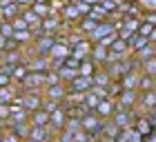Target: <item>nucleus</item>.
<instances>
[{
  "label": "nucleus",
  "mask_w": 156,
  "mask_h": 142,
  "mask_svg": "<svg viewBox=\"0 0 156 142\" xmlns=\"http://www.w3.org/2000/svg\"><path fill=\"white\" fill-rule=\"evenodd\" d=\"M80 127H83V131H87L89 136H98V133L103 131V127H105V120L98 116L96 111H89L87 116H85L83 120H80Z\"/></svg>",
  "instance_id": "obj_1"
},
{
  "label": "nucleus",
  "mask_w": 156,
  "mask_h": 142,
  "mask_svg": "<svg viewBox=\"0 0 156 142\" xmlns=\"http://www.w3.org/2000/svg\"><path fill=\"white\" fill-rule=\"evenodd\" d=\"M140 22H143V18H132V16H125V18H123V22H120V27H118V36L132 42V38L138 33Z\"/></svg>",
  "instance_id": "obj_2"
},
{
  "label": "nucleus",
  "mask_w": 156,
  "mask_h": 142,
  "mask_svg": "<svg viewBox=\"0 0 156 142\" xmlns=\"http://www.w3.org/2000/svg\"><path fill=\"white\" fill-rule=\"evenodd\" d=\"M38 56H49L51 47L56 45V33H36V40L31 42Z\"/></svg>",
  "instance_id": "obj_3"
},
{
  "label": "nucleus",
  "mask_w": 156,
  "mask_h": 142,
  "mask_svg": "<svg viewBox=\"0 0 156 142\" xmlns=\"http://www.w3.org/2000/svg\"><path fill=\"white\" fill-rule=\"evenodd\" d=\"M67 56H72V47H69L67 42L56 40V45L51 47V51H49V58H51V62H54V69L62 67V60H65Z\"/></svg>",
  "instance_id": "obj_4"
},
{
  "label": "nucleus",
  "mask_w": 156,
  "mask_h": 142,
  "mask_svg": "<svg viewBox=\"0 0 156 142\" xmlns=\"http://www.w3.org/2000/svg\"><path fill=\"white\" fill-rule=\"evenodd\" d=\"M23 91H42L45 89V71H29V76L23 80Z\"/></svg>",
  "instance_id": "obj_5"
},
{
  "label": "nucleus",
  "mask_w": 156,
  "mask_h": 142,
  "mask_svg": "<svg viewBox=\"0 0 156 142\" xmlns=\"http://www.w3.org/2000/svg\"><path fill=\"white\" fill-rule=\"evenodd\" d=\"M23 104L27 111H38L45 104V93L42 91H23Z\"/></svg>",
  "instance_id": "obj_6"
},
{
  "label": "nucleus",
  "mask_w": 156,
  "mask_h": 142,
  "mask_svg": "<svg viewBox=\"0 0 156 142\" xmlns=\"http://www.w3.org/2000/svg\"><path fill=\"white\" fill-rule=\"evenodd\" d=\"M67 120H69V116H67V109L60 104L56 111H51V120H49V129H51V131L56 133V136H58V133H60L62 129H65Z\"/></svg>",
  "instance_id": "obj_7"
},
{
  "label": "nucleus",
  "mask_w": 156,
  "mask_h": 142,
  "mask_svg": "<svg viewBox=\"0 0 156 142\" xmlns=\"http://www.w3.org/2000/svg\"><path fill=\"white\" fill-rule=\"evenodd\" d=\"M65 27V20L60 18V13H51V16L42 18L40 22V33H58Z\"/></svg>",
  "instance_id": "obj_8"
},
{
  "label": "nucleus",
  "mask_w": 156,
  "mask_h": 142,
  "mask_svg": "<svg viewBox=\"0 0 156 142\" xmlns=\"http://www.w3.org/2000/svg\"><path fill=\"white\" fill-rule=\"evenodd\" d=\"M134 129H136L140 136H143L145 140L147 138H152L156 129H154V124H152V120H150V113H143V116H136V120H134Z\"/></svg>",
  "instance_id": "obj_9"
},
{
  "label": "nucleus",
  "mask_w": 156,
  "mask_h": 142,
  "mask_svg": "<svg viewBox=\"0 0 156 142\" xmlns=\"http://www.w3.org/2000/svg\"><path fill=\"white\" fill-rule=\"evenodd\" d=\"M116 109H118V102L114 100V98H103V100L101 102H98V106H96V113H98V116H101L103 120H112V118H114V113H116Z\"/></svg>",
  "instance_id": "obj_10"
},
{
  "label": "nucleus",
  "mask_w": 156,
  "mask_h": 142,
  "mask_svg": "<svg viewBox=\"0 0 156 142\" xmlns=\"http://www.w3.org/2000/svg\"><path fill=\"white\" fill-rule=\"evenodd\" d=\"M114 122L120 127V129H129V127H134V120H136V113H134V109H116L114 113Z\"/></svg>",
  "instance_id": "obj_11"
},
{
  "label": "nucleus",
  "mask_w": 156,
  "mask_h": 142,
  "mask_svg": "<svg viewBox=\"0 0 156 142\" xmlns=\"http://www.w3.org/2000/svg\"><path fill=\"white\" fill-rule=\"evenodd\" d=\"M112 31H118V29H116V25L112 22V20H103V22H98V27L87 36V38H89L91 42H101L105 36H109Z\"/></svg>",
  "instance_id": "obj_12"
},
{
  "label": "nucleus",
  "mask_w": 156,
  "mask_h": 142,
  "mask_svg": "<svg viewBox=\"0 0 156 142\" xmlns=\"http://www.w3.org/2000/svg\"><path fill=\"white\" fill-rule=\"evenodd\" d=\"M120 109H134L138 104V89H123V93L116 98Z\"/></svg>",
  "instance_id": "obj_13"
},
{
  "label": "nucleus",
  "mask_w": 156,
  "mask_h": 142,
  "mask_svg": "<svg viewBox=\"0 0 156 142\" xmlns=\"http://www.w3.org/2000/svg\"><path fill=\"white\" fill-rule=\"evenodd\" d=\"M42 93H45V98H49V100H56V102H62L67 98L69 93V89H67V84H51V87H45L42 89Z\"/></svg>",
  "instance_id": "obj_14"
},
{
  "label": "nucleus",
  "mask_w": 156,
  "mask_h": 142,
  "mask_svg": "<svg viewBox=\"0 0 156 142\" xmlns=\"http://www.w3.org/2000/svg\"><path fill=\"white\" fill-rule=\"evenodd\" d=\"M60 18L65 20V25H69V27H76V25H78V20L83 18V13L78 11V7L74 5V0H72V2H69V5L65 7V9L60 11Z\"/></svg>",
  "instance_id": "obj_15"
},
{
  "label": "nucleus",
  "mask_w": 156,
  "mask_h": 142,
  "mask_svg": "<svg viewBox=\"0 0 156 142\" xmlns=\"http://www.w3.org/2000/svg\"><path fill=\"white\" fill-rule=\"evenodd\" d=\"M89 58L94 60L98 67H105V65H107V60H109V47L96 42V45L91 47V56H89Z\"/></svg>",
  "instance_id": "obj_16"
},
{
  "label": "nucleus",
  "mask_w": 156,
  "mask_h": 142,
  "mask_svg": "<svg viewBox=\"0 0 156 142\" xmlns=\"http://www.w3.org/2000/svg\"><path fill=\"white\" fill-rule=\"evenodd\" d=\"M140 76H143V71H140V67H132L127 73L123 76V87L125 89H138V84H140Z\"/></svg>",
  "instance_id": "obj_17"
},
{
  "label": "nucleus",
  "mask_w": 156,
  "mask_h": 142,
  "mask_svg": "<svg viewBox=\"0 0 156 142\" xmlns=\"http://www.w3.org/2000/svg\"><path fill=\"white\" fill-rule=\"evenodd\" d=\"M91 47H94V42H91L89 38H83L80 42H76V45L72 47V56H76L78 60H85L91 56Z\"/></svg>",
  "instance_id": "obj_18"
},
{
  "label": "nucleus",
  "mask_w": 156,
  "mask_h": 142,
  "mask_svg": "<svg viewBox=\"0 0 156 142\" xmlns=\"http://www.w3.org/2000/svg\"><path fill=\"white\" fill-rule=\"evenodd\" d=\"M98 22H103V20H98V18L94 16V13H89V16H83L80 20H78L76 29L80 31V33H85V36H89V33L98 27Z\"/></svg>",
  "instance_id": "obj_19"
},
{
  "label": "nucleus",
  "mask_w": 156,
  "mask_h": 142,
  "mask_svg": "<svg viewBox=\"0 0 156 142\" xmlns=\"http://www.w3.org/2000/svg\"><path fill=\"white\" fill-rule=\"evenodd\" d=\"M27 65H29L31 71H49L54 67V62H51L49 56H34V58L27 60Z\"/></svg>",
  "instance_id": "obj_20"
},
{
  "label": "nucleus",
  "mask_w": 156,
  "mask_h": 142,
  "mask_svg": "<svg viewBox=\"0 0 156 142\" xmlns=\"http://www.w3.org/2000/svg\"><path fill=\"white\" fill-rule=\"evenodd\" d=\"M91 87H94V78H85V76H76L74 80L67 84L69 91H83V93H87Z\"/></svg>",
  "instance_id": "obj_21"
},
{
  "label": "nucleus",
  "mask_w": 156,
  "mask_h": 142,
  "mask_svg": "<svg viewBox=\"0 0 156 142\" xmlns=\"http://www.w3.org/2000/svg\"><path fill=\"white\" fill-rule=\"evenodd\" d=\"M20 16L25 18V22L29 25V29H31L34 33H40V22H42V18H40L38 13L31 9V7H27V9H23V13H20Z\"/></svg>",
  "instance_id": "obj_22"
},
{
  "label": "nucleus",
  "mask_w": 156,
  "mask_h": 142,
  "mask_svg": "<svg viewBox=\"0 0 156 142\" xmlns=\"http://www.w3.org/2000/svg\"><path fill=\"white\" fill-rule=\"evenodd\" d=\"M54 138V131L49 127H34L31 124V131H29V140L34 142H49Z\"/></svg>",
  "instance_id": "obj_23"
},
{
  "label": "nucleus",
  "mask_w": 156,
  "mask_h": 142,
  "mask_svg": "<svg viewBox=\"0 0 156 142\" xmlns=\"http://www.w3.org/2000/svg\"><path fill=\"white\" fill-rule=\"evenodd\" d=\"M49 120H51V113H49L45 106L38 109V111H31L29 113V122L34 127H49Z\"/></svg>",
  "instance_id": "obj_24"
},
{
  "label": "nucleus",
  "mask_w": 156,
  "mask_h": 142,
  "mask_svg": "<svg viewBox=\"0 0 156 142\" xmlns=\"http://www.w3.org/2000/svg\"><path fill=\"white\" fill-rule=\"evenodd\" d=\"M138 104L145 106V111L150 113L152 109H156V89L150 91H138Z\"/></svg>",
  "instance_id": "obj_25"
},
{
  "label": "nucleus",
  "mask_w": 156,
  "mask_h": 142,
  "mask_svg": "<svg viewBox=\"0 0 156 142\" xmlns=\"http://www.w3.org/2000/svg\"><path fill=\"white\" fill-rule=\"evenodd\" d=\"M143 140L145 138L140 136L134 127H129V129H120V133L116 136V142H143Z\"/></svg>",
  "instance_id": "obj_26"
},
{
  "label": "nucleus",
  "mask_w": 156,
  "mask_h": 142,
  "mask_svg": "<svg viewBox=\"0 0 156 142\" xmlns=\"http://www.w3.org/2000/svg\"><path fill=\"white\" fill-rule=\"evenodd\" d=\"M101 69L96 65L91 58H85V60H80V65H78V76H85V78H94V73Z\"/></svg>",
  "instance_id": "obj_27"
},
{
  "label": "nucleus",
  "mask_w": 156,
  "mask_h": 142,
  "mask_svg": "<svg viewBox=\"0 0 156 142\" xmlns=\"http://www.w3.org/2000/svg\"><path fill=\"white\" fill-rule=\"evenodd\" d=\"M20 62H27V58H25V51L20 49V51H9L7 53L5 51V58H2V65H7V67H16V65H20Z\"/></svg>",
  "instance_id": "obj_28"
},
{
  "label": "nucleus",
  "mask_w": 156,
  "mask_h": 142,
  "mask_svg": "<svg viewBox=\"0 0 156 142\" xmlns=\"http://www.w3.org/2000/svg\"><path fill=\"white\" fill-rule=\"evenodd\" d=\"M20 13H23V7L18 2H11V5H7V7L0 9V20H13V18H18Z\"/></svg>",
  "instance_id": "obj_29"
},
{
  "label": "nucleus",
  "mask_w": 156,
  "mask_h": 142,
  "mask_svg": "<svg viewBox=\"0 0 156 142\" xmlns=\"http://www.w3.org/2000/svg\"><path fill=\"white\" fill-rule=\"evenodd\" d=\"M29 65H27V62H20V65H16L11 69V78H13V84H23V80L27 76H29Z\"/></svg>",
  "instance_id": "obj_30"
},
{
  "label": "nucleus",
  "mask_w": 156,
  "mask_h": 142,
  "mask_svg": "<svg viewBox=\"0 0 156 142\" xmlns=\"http://www.w3.org/2000/svg\"><path fill=\"white\" fill-rule=\"evenodd\" d=\"M112 82H114V78L109 76V71L105 69V67H101V69L94 73V84H96V87H105V89H107Z\"/></svg>",
  "instance_id": "obj_31"
},
{
  "label": "nucleus",
  "mask_w": 156,
  "mask_h": 142,
  "mask_svg": "<svg viewBox=\"0 0 156 142\" xmlns=\"http://www.w3.org/2000/svg\"><path fill=\"white\" fill-rule=\"evenodd\" d=\"M154 56H156V45H154V42H150V45H145L143 49H138V51L134 53V58H136L138 62H145V60L154 58Z\"/></svg>",
  "instance_id": "obj_32"
},
{
  "label": "nucleus",
  "mask_w": 156,
  "mask_h": 142,
  "mask_svg": "<svg viewBox=\"0 0 156 142\" xmlns=\"http://www.w3.org/2000/svg\"><path fill=\"white\" fill-rule=\"evenodd\" d=\"M31 9L36 11L40 18H47V16H51V7H49V0H36V2L31 5Z\"/></svg>",
  "instance_id": "obj_33"
},
{
  "label": "nucleus",
  "mask_w": 156,
  "mask_h": 142,
  "mask_svg": "<svg viewBox=\"0 0 156 142\" xmlns=\"http://www.w3.org/2000/svg\"><path fill=\"white\" fill-rule=\"evenodd\" d=\"M58 76H60V82L62 84H69L78 76V69H69V67L62 65V67H58Z\"/></svg>",
  "instance_id": "obj_34"
},
{
  "label": "nucleus",
  "mask_w": 156,
  "mask_h": 142,
  "mask_svg": "<svg viewBox=\"0 0 156 142\" xmlns=\"http://www.w3.org/2000/svg\"><path fill=\"white\" fill-rule=\"evenodd\" d=\"M145 45H150V38L147 36H140V33H136L132 38V42H129V49H132V53H136L138 49H143Z\"/></svg>",
  "instance_id": "obj_35"
},
{
  "label": "nucleus",
  "mask_w": 156,
  "mask_h": 142,
  "mask_svg": "<svg viewBox=\"0 0 156 142\" xmlns=\"http://www.w3.org/2000/svg\"><path fill=\"white\" fill-rule=\"evenodd\" d=\"M150 89H156V76H147V73H143V76H140L138 91H150Z\"/></svg>",
  "instance_id": "obj_36"
},
{
  "label": "nucleus",
  "mask_w": 156,
  "mask_h": 142,
  "mask_svg": "<svg viewBox=\"0 0 156 142\" xmlns=\"http://www.w3.org/2000/svg\"><path fill=\"white\" fill-rule=\"evenodd\" d=\"M51 84H60V76H58V69H49L45 71V87H51Z\"/></svg>",
  "instance_id": "obj_37"
},
{
  "label": "nucleus",
  "mask_w": 156,
  "mask_h": 142,
  "mask_svg": "<svg viewBox=\"0 0 156 142\" xmlns=\"http://www.w3.org/2000/svg\"><path fill=\"white\" fill-rule=\"evenodd\" d=\"M13 33H16V29H13L11 20H0V36H5V38H13Z\"/></svg>",
  "instance_id": "obj_38"
},
{
  "label": "nucleus",
  "mask_w": 156,
  "mask_h": 142,
  "mask_svg": "<svg viewBox=\"0 0 156 142\" xmlns=\"http://www.w3.org/2000/svg\"><path fill=\"white\" fill-rule=\"evenodd\" d=\"M123 89H125V87H123V82H120V80H114V82H112L109 87H107V96L116 100V98L123 93Z\"/></svg>",
  "instance_id": "obj_39"
},
{
  "label": "nucleus",
  "mask_w": 156,
  "mask_h": 142,
  "mask_svg": "<svg viewBox=\"0 0 156 142\" xmlns=\"http://www.w3.org/2000/svg\"><path fill=\"white\" fill-rule=\"evenodd\" d=\"M140 71L147 76H156V56L150 60H145V62H140Z\"/></svg>",
  "instance_id": "obj_40"
},
{
  "label": "nucleus",
  "mask_w": 156,
  "mask_h": 142,
  "mask_svg": "<svg viewBox=\"0 0 156 142\" xmlns=\"http://www.w3.org/2000/svg\"><path fill=\"white\" fill-rule=\"evenodd\" d=\"M91 13H94V16H96L98 20H109V16H112V13H109L107 9H105V7H103L101 2H98V5H94V7H91Z\"/></svg>",
  "instance_id": "obj_41"
},
{
  "label": "nucleus",
  "mask_w": 156,
  "mask_h": 142,
  "mask_svg": "<svg viewBox=\"0 0 156 142\" xmlns=\"http://www.w3.org/2000/svg\"><path fill=\"white\" fill-rule=\"evenodd\" d=\"M23 140H25L23 136H18L13 129H9V127H7V131H5V136H2V142H23Z\"/></svg>",
  "instance_id": "obj_42"
},
{
  "label": "nucleus",
  "mask_w": 156,
  "mask_h": 142,
  "mask_svg": "<svg viewBox=\"0 0 156 142\" xmlns=\"http://www.w3.org/2000/svg\"><path fill=\"white\" fill-rule=\"evenodd\" d=\"M20 49H23V45H20L16 38H7L5 40V51L7 53H9V51H20Z\"/></svg>",
  "instance_id": "obj_43"
},
{
  "label": "nucleus",
  "mask_w": 156,
  "mask_h": 142,
  "mask_svg": "<svg viewBox=\"0 0 156 142\" xmlns=\"http://www.w3.org/2000/svg\"><path fill=\"white\" fill-rule=\"evenodd\" d=\"M154 29H156V25H150V22H145V20H143V22H140V27H138V33H140V36H147V38H150Z\"/></svg>",
  "instance_id": "obj_44"
},
{
  "label": "nucleus",
  "mask_w": 156,
  "mask_h": 142,
  "mask_svg": "<svg viewBox=\"0 0 156 142\" xmlns=\"http://www.w3.org/2000/svg\"><path fill=\"white\" fill-rule=\"evenodd\" d=\"M74 5L78 7V11H80L83 16H89V13H91V5H87V2H83V0H74Z\"/></svg>",
  "instance_id": "obj_45"
},
{
  "label": "nucleus",
  "mask_w": 156,
  "mask_h": 142,
  "mask_svg": "<svg viewBox=\"0 0 156 142\" xmlns=\"http://www.w3.org/2000/svg\"><path fill=\"white\" fill-rule=\"evenodd\" d=\"M62 65L69 67V69H78V65H80V60L76 58V56H67L65 60H62Z\"/></svg>",
  "instance_id": "obj_46"
},
{
  "label": "nucleus",
  "mask_w": 156,
  "mask_h": 142,
  "mask_svg": "<svg viewBox=\"0 0 156 142\" xmlns=\"http://www.w3.org/2000/svg\"><path fill=\"white\" fill-rule=\"evenodd\" d=\"M0 118H2L5 122H7V120H9V118H11V106H9V104L0 102Z\"/></svg>",
  "instance_id": "obj_47"
},
{
  "label": "nucleus",
  "mask_w": 156,
  "mask_h": 142,
  "mask_svg": "<svg viewBox=\"0 0 156 142\" xmlns=\"http://www.w3.org/2000/svg\"><path fill=\"white\" fill-rule=\"evenodd\" d=\"M11 22H13V29H16V31H18V29H29V25H27V22H25V18H23V16H18V18H13V20H11Z\"/></svg>",
  "instance_id": "obj_48"
},
{
  "label": "nucleus",
  "mask_w": 156,
  "mask_h": 142,
  "mask_svg": "<svg viewBox=\"0 0 156 142\" xmlns=\"http://www.w3.org/2000/svg\"><path fill=\"white\" fill-rule=\"evenodd\" d=\"M143 20H145V22H150V25H156V11H152V9H145V13H143Z\"/></svg>",
  "instance_id": "obj_49"
},
{
  "label": "nucleus",
  "mask_w": 156,
  "mask_h": 142,
  "mask_svg": "<svg viewBox=\"0 0 156 142\" xmlns=\"http://www.w3.org/2000/svg\"><path fill=\"white\" fill-rule=\"evenodd\" d=\"M16 2H18L20 7H23V9H27V7H31L34 2H36V0H16Z\"/></svg>",
  "instance_id": "obj_50"
},
{
  "label": "nucleus",
  "mask_w": 156,
  "mask_h": 142,
  "mask_svg": "<svg viewBox=\"0 0 156 142\" xmlns=\"http://www.w3.org/2000/svg\"><path fill=\"white\" fill-rule=\"evenodd\" d=\"M150 120H152V124H154V129H156V109L150 111Z\"/></svg>",
  "instance_id": "obj_51"
},
{
  "label": "nucleus",
  "mask_w": 156,
  "mask_h": 142,
  "mask_svg": "<svg viewBox=\"0 0 156 142\" xmlns=\"http://www.w3.org/2000/svg\"><path fill=\"white\" fill-rule=\"evenodd\" d=\"M11 2H16V0H0V9H2V7H7V5H11Z\"/></svg>",
  "instance_id": "obj_52"
},
{
  "label": "nucleus",
  "mask_w": 156,
  "mask_h": 142,
  "mask_svg": "<svg viewBox=\"0 0 156 142\" xmlns=\"http://www.w3.org/2000/svg\"><path fill=\"white\" fill-rule=\"evenodd\" d=\"M83 2H87V5H91V7H94V5H98V2H101V0H83Z\"/></svg>",
  "instance_id": "obj_53"
},
{
  "label": "nucleus",
  "mask_w": 156,
  "mask_h": 142,
  "mask_svg": "<svg viewBox=\"0 0 156 142\" xmlns=\"http://www.w3.org/2000/svg\"><path fill=\"white\" fill-rule=\"evenodd\" d=\"M5 40H7L5 36H0V49H2V51H5Z\"/></svg>",
  "instance_id": "obj_54"
},
{
  "label": "nucleus",
  "mask_w": 156,
  "mask_h": 142,
  "mask_svg": "<svg viewBox=\"0 0 156 142\" xmlns=\"http://www.w3.org/2000/svg\"><path fill=\"white\" fill-rule=\"evenodd\" d=\"M150 42H154V45H156V29L152 31V36H150Z\"/></svg>",
  "instance_id": "obj_55"
},
{
  "label": "nucleus",
  "mask_w": 156,
  "mask_h": 142,
  "mask_svg": "<svg viewBox=\"0 0 156 142\" xmlns=\"http://www.w3.org/2000/svg\"><path fill=\"white\" fill-rule=\"evenodd\" d=\"M2 58H5V51H2V49H0V62H2Z\"/></svg>",
  "instance_id": "obj_56"
},
{
  "label": "nucleus",
  "mask_w": 156,
  "mask_h": 142,
  "mask_svg": "<svg viewBox=\"0 0 156 142\" xmlns=\"http://www.w3.org/2000/svg\"><path fill=\"white\" fill-rule=\"evenodd\" d=\"M23 142H34V140H29V138H25V140H23Z\"/></svg>",
  "instance_id": "obj_57"
},
{
  "label": "nucleus",
  "mask_w": 156,
  "mask_h": 142,
  "mask_svg": "<svg viewBox=\"0 0 156 142\" xmlns=\"http://www.w3.org/2000/svg\"><path fill=\"white\" fill-rule=\"evenodd\" d=\"M0 122H5V120H2V118H0Z\"/></svg>",
  "instance_id": "obj_58"
}]
</instances>
